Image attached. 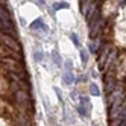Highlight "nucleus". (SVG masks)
Instances as JSON below:
<instances>
[{"label": "nucleus", "instance_id": "obj_1", "mask_svg": "<svg viewBox=\"0 0 126 126\" xmlns=\"http://www.w3.org/2000/svg\"><path fill=\"white\" fill-rule=\"evenodd\" d=\"M0 38H2V41L6 44L8 47H9V50H12L11 53H12L15 58H21V47H20V44L17 43V40H14L11 35H8L5 32L0 33Z\"/></svg>", "mask_w": 126, "mask_h": 126}, {"label": "nucleus", "instance_id": "obj_2", "mask_svg": "<svg viewBox=\"0 0 126 126\" xmlns=\"http://www.w3.org/2000/svg\"><path fill=\"white\" fill-rule=\"evenodd\" d=\"M15 94V100L18 103H23V105H29L31 106V97L29 94L24 91V90H17V91H14Z\"/></svg>", "mask_w": 126, "mask_h": 126}, {"label": "nucleus", "instance_id": "obj_3", "mask_svg": "<svg viewBox=\"0 0 126 126\" xmlns=\"http://www.w3.org/2000/svg\"><path fill=\"white\" fill-rule=\"evenodd\" d=\"M105 90H106L108 94H111L114 90H115V78L111 73H108L105 76Z\"/></svg>", "mask_w": 126, "mask_h": 126}, {"label": "nucleus", "instance_id": "obj_4", "mask_svg": "<svg viewBox=\"0 0 126 126\" xmlns=\"http://www.w3.org/2000/svg\"><path fill=\"white\" fill-rule=\"evenodd\" d=\"M108 53H110V46H106L102 52H100V59H99V68L103 70V65H105V61H106V56H108Z\"/></svg>", "mask_w": 126, "mask_h": 126}, {"label": "nucleus", "instance_id": "obj_5", "mask_svg": "<svg viewBox=\"0 0 126 126\" xmlns=\"http://www.w3.org/2000/svg\"><path fill=\"white\" fill-rule=\"evenodd\" d=\"M115 56H117V52H115V50H112V52H110V53H108V56H106V61H105V65H103V70H105L108 65H111L112 62L115 61Z\"/></svg>", "mask_w": 126, "mask_h": 126}, {"label": "nucleus", "instance_id": "obj_6", "mask_svg": "<svg viewBox=\"0 0 126 126\" xmlns=\"http://www.w3.org/2000/svg\"><path fill=\"white\" fill-rule=\"evenodd\" d=\"M31 28L33 29V31H38V29H46V24H44V21H43V18H37L32 24H31Z\"/></svg>", "mask_w": 126, "mask_h": 126}, {"label": "nucleus", "instance_id": "obj_7", "mask_svg": "<svg viewBox=\"0 0 126 126\" xmlns=\"http://www.w3.org/2000/svg\"><path fill=\"white\" fill-rule=\"evenodd\" d=\"M91 5H93V2H80V11H82V14L87 15L90 8H91Z\"/></svg>", "mask_w": 126, "mask_h": 126}, {"label": "nucleus", "instance_id": "obj_8", "mask_svg": "<svg viewBox=\"0 0 126 126\" xmlns=\"http://www.w3.org/2000/svg\"><path fill=\"white\" fill-rule=\"evenodd\" d=\"M62 79H64V82H65L67 85H71V84H73V82H75V76H73V75H71V73H70V71H68V73H65L64 76H62Z\"/></svg>", "mask_w": 126, "mask_h": 126}, {"label": "nucleus", "instance_id": "obj_9", "mask_svg": "<svg viewBox=\"0 0 126 126\" xmlns=\"http://www.w3.org/2000/svg\"><path fill=\"white\" fill-rule=\"evenodd\" d=\"M90 93H91L93 96H99V94H100V91H99V88H97L96 84H91V85H90Z\"/></svg>", "mask_w": 126, "mask_h": 126}, {"label": "nucleus", "instance_id": "obj_10", "mask_svg": "<svg viewBox=\"0 0 126 126\" xmlns=\"http://www.w3.org/2000/svg\"><path fill=\"white\" fill-rule=\"evenodd\" d=\"M70 5L67 3V2H58V3H55V5H53V9H61V8H68Z\"/></svg>", "mask_w": 126, "mask_h": 126}, {"label": "nucleus", "instance_id": "obj_11", "mask_svg": "<svg viewBox=\"0 0 126 126\" xmlns=\"http://www.w3.org/2000/svg\"><path fill=\"white\" fill-rule=\"evenodd\" d=\"M90 52H93V53H96L97 52V49H99V40H96L94 43H90Z\"/></svg>", "mask_w": 126, "mask_h": 126}, {"label": "nucleus", "instance_id": "obj_12", "mask_svg": "<svg viewBox=\"0 0 126 126\" xmlns=\"http://www.w3.org/2000/svg\"><path fill=\"white\" fill-rule=\"evenodd\" d=\"M52 56H53V59H55L56 65H58V67H61L62 61H61V58H59V55H58V52H55V50H53V52H52Z\"/></svg>", "mask_w": 126, "mask_h": 126}, {"label": "nucleus", "instance_id": "obj_13", "mask_svg": "<svg viewBox=\"0 0 126 126\" xmlns=\"http://www.w3.org/2000/svg\"><path fill=\"white\" fill-rule=\"evenodd\" d=\"M33 56H35V61H41V59H43V52H41V49H37V50H35Z\"/></svg>", "mask_w": 126, "mask_h": 126}, {"label": "nucleus", "instance_id": "obj_14", "mask_svg": "<svg viewBox=\"0 0 126 126\" xmlns=\"http://www.w3.org/2000/svg\"><path fill=\"white\" fill-rule=\"evenodd\" d=\"M80 59H82L84 64L88 62V53H87V50H80Z\"/></svg>", "mask_w": 126, "mask_h": 126}, {"label": "nucleus", "instance_id": "obj_15", "mask_svg": "<svg viewBox=\"0 0 126 126\" xmlns=\"http://www.w3.org/2000/svg\"><path fill=\"white\" fill-rule=\"evenodd\" d=\"M76 110H78V112H79L80 115H82V117H85V115H87V111H85V108H84V106L78 105V106H76Z\"/></svg>", "mask_w": 126, "mask_h": 126}, {"label": "nucleus", "instance_id": "obj_16", "mask_svg": "<svg viewBox=\"0 0 126 126\" xmlns=\"http://www.w3.org/2000/svg\"><path fill=\"white\" fill-rule=\"evenodd\" d=\"M70 38H71V41L75 43V46H79V40H78V35H76V33H71Z\"/></svg>", "mask_w": 126, "mask_h": 126}, {"label": "nucleus", "instance_id": "obj_17", "mask_svg": "<svg viewBox=\"0 0 126 126\" xmlns=\"http://www.w3.org/2000/svg\"><path fill=\"white\" fill-rule=\"evenodd\" d=\"M80 103H82V105H80V106H84V105H87V103H88V99L82 96V97H80Z\"/></svg>", "mask_w": 126, "mask_h": 126}, {"label": "nucleus", "instance_id": "obj_18", "mask_svg": "<svg viewBox=\"0 0 126 126\" xmlns=\"http://www.w3.org/2000/svg\"><path fill=\"white\" fill-rule=\"evenodd\" d=\"M5 55H6L5 49H3V47H0V59H2V58H5Z\"/></svg>", "mask_w": 126, "mask_h": 126}, {"label": "nucleus", "instance_id": "obj_19", "mask_svg": "<svg viewBox=\"0 0 126 126\" xmlns=\"http://www.w3.org/2000/svg\"><path fill=\"white\" fill-rule=\"evenodd\" d=\"M65 68L67 70H71V61H67L65 62Z\"/></svg>", "mask_w": 126, "mask_h": 126}, {"label": "nucleus", "instance_id": "obj_20", "mask_svg": "<svg viewBox=\"0 0 126 126\" xmlns=\"http://www.w3.org/2000/svg\"><path fill=\"white\" fill-rule=\"evenodd\" d=\"M18 126H28V123H26L23 119H20V123H18Z\"/></svg>", "mask_w": 126, "mask_h": 126}, {"label": "nucleus", "instance_id": "obj_21", "mask_svg": "<svg viewBox=\"0 0 126 126\" xmlns=\"http://www.w3.org/2000/svg\"><path fill=\"white\" fill-rule=\"evenodd\" d=\"M120 126H125V123H123V125H120Z\"/></svg>", "mask_w": 126, "mask_h": 126}, {"label": "nucleus", "instance_id": "obj_22", "mask_svg": "<svg viewBox=\"0 0 126 126\" xmlns=\"http://www.w3.org/2000/svg\"><path fill=\"white\" fill-rule=\"evenodd\" d=\"M93 126H97V125H93Z\"/></svg>", "mask_w": 126, "mask_h": 126}]
</instances>
